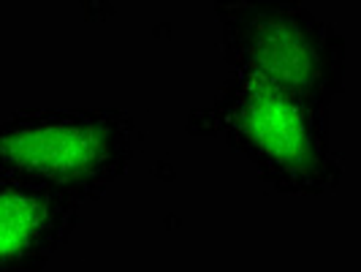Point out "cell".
<instances>
[{"instance_id": "obj_3", "label": "cell", "mask_w": 361, "mask_h": 272, "mask_svg": "<svg viewBox=\"0 0 361 272\" xmlns=\"http://www.w3.org/2000/svg\"><path fill=\"white\" fill-rule=\"evenodd\" d=\"M228 73L267 82L331 107L345 90L343 33L293 0L215 3Z\"/></svg>"}, {"instance_id": "obj_4", "label": "cell", "mask_w": 361, "mask_h": 272, "mask_svg": "<svg viewBox=\"0 0 361 272\" xmlns=\"http://www.w3.org/2000/svg\"><path fill=\"white\" fill-rule=\"evenodd\" d=\"M82 204L41 182L0 175V272H44L71 242Z\"/></svg>"}, {"instance_id": "obj_2", "label": "cell", "mask_w": 361, "mask_h": 272, "mask_svg": "<svg viewBox=\"0 0 361 272\" xmlns=\"http://www.w3.org/2000/svg\"><path fill=\"white\" fill-rule=\"evenodd\" d=\"M136 120L111 107L25 109L0 120V175L41 182L82 207L128 172Z\"/></svg>"}, {"instance_id": "obj_1", "label": "cell", "mask_w": 361, "mask_h": 272, "mask_svg": "<svg viewBox=\"0 0 361 272\" xmlns=\"http://www.w3.org/2000/svg\"><path fill=\"white\" fill-rule=\"evenodd\" d=\"M185 128L245 155L277 194L321 196L343 180L329 107L267 82L228 73L212 101L188 114Z\"/></svg>"}]
</instances>
